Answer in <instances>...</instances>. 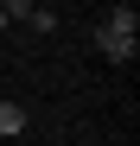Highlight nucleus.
Instances as JSON below:
<instances>
[{
	"instance_id": "2",
	"label": "nucleus",
	"mask_w": 140,
	"mask_h": 146,
	"mask_svg": "<svg viewBox=\"0 0 140 146\" xmlns=\"http://www.w3.org/2000/svg\"><path fill=\"white\" fill-rule=\"evenodd\" d=\"M13 133H26V108H19V102H0V146H7Z\"/></svg>"
},
{
	"instance_id": "3",
	"label": "nucleus",
	"mask_w": 140,
	"mask_h": 146,
	"mask_svg": "<svg viewBox=\"0 0 140 146\" xmlns=\"http://www.w3.org/2000/svg\"><path fill=\"white\" fill-rule=\"evenodd\" d=\"M0 13L7 19H32V0H0Z\"/></svg>"
},
{
	"instance_id": "1",
	"label": "nucleus",
	"mask_w": 140,
	"mask_h": 146,
	"mask_svg": "<svg viewBox=\"0 0 140 146\" xmlns=\"http://www.w3.org/2000/svg\"><path fill=\"white\" fill-rule=\"evenodd\" d=\"M96 51L108 64H134V51H140V13L134 7H115L108 13V26L96 32Z\"/></svg>"
},
{
	"instance_id": "4",
	"label": "nucleus",
	"mask_w": 140,
	"mask_h": 146,
	"mask_svg": "<svg viewBox=\"0 0 140 146\" xmlns=\"http://www.w3.org/2000/svg\"><path fill=\"white\" fill-rule=\"evenodd\" d=\"M7 26H13V19H7V13H0V32H7Z\"/></svg>"
}]
</instances>
